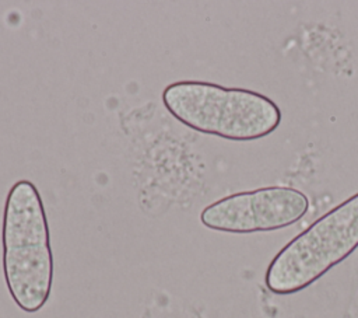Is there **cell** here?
Wrapping results in <instances>:
<instances>
[{
    "label": "cell",
    "mask_w": 358,
    "mask_h": 318,
    "mask_svg": "<svg viewBox=\"0 0 358 318\" xmlns=\"http://www.w3.org/2000/svg\"><path fill=\"white\" fill-rule=\"evenodd\" d=\"M3 273L7 290L28 314L45 307L53 286V252L45 205L29 179L11 185L4 200Z\"/></svg>",
    "instance_id": "cell-1"
},
{
    "label": "cell",
    "mask_w": 358,
    "mask_h": 318,
    "mask_svg": "<svg viewBox=\"0 0 358 318\" xmlns=\"http://www.w3.org/2000/svg\"><path fill=\"white\" fill-rule=\"evenodd\" d=\"M161 99L185 126L229 141L263 139L282 119L280 106L264 94L201 80L173 81L164 88Z\"/></svg>",
    "instance_id": "cell-2"
},
{
    "label": "cell",
    "mask_w": 358,
    "mask_h": 318,
    "mask_svg": "<svg viewBox=\"0 0 358 318\" xmlns=\"http://www.w3.org/2000/svg\"><path fill=\"white\" fill-rule=\"evenodd\" d=\"M358 248V192L287 242L267 266L264 283L280 296L295 294Z\"/></svg>",
    "instance_id": "cell-3"
},
{
    "label": "cell",
    "mask_w": 358,
    "mask_h": 318,
    "mask_svg": "<svg viewBox=\"0 0 358 318\" xmlns=\"http://www.w3.org/2000/svg\"><path fill=\"white\" fill-rule=\"evenodd\" d=\"M308 209L309 199L302 191L273 185L224 196L201 210L200 221L221 233H266L298 223Z\"/></svg>",
    "instance_id": "cell-4"
}]
</instances>
